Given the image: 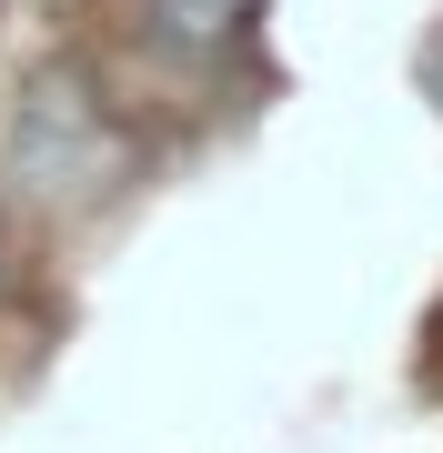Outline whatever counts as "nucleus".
<instances>
[{"instance_id": "nucleus-1", "label": "nucleus", "mask_w": 443, "mask_h": 453, "mask_svg": "<svg viewBox=\"0 0 443 453\" xmlns=\"http://www.w3.org/2000/svg\"><path fill=\"white\" fill-rule=\"evenodd\" d=\"M121 172H132V142L111 131L101 91L71 61L31 71L11 101V181H31L41 202H101Z\"/></svg>"}, {"instance_id": "nucleus-2", "label": "nucleus", "mask_w": 443, "mask_h": 453, "mask_svg": "<svg viewBox=\"0 0 443 453\" xmlns=\"http://www.w3.org/2000/svg\"><path fill=\"white\" fill-rule=\"evenodd\" d=\"M141 20H151V41H162L172 61H222V50L263 20V0H141Z\"/></svg>"}, {"instance_id": "nucleus-3", "label": "nucleus", "mask_w": 443, "mask_h": 453, "mask_svg": "<svg viewBox=\"0 0 443 453\" xmlns=\"http://www.w3.org/2000/svg\"><path fill=\"white\" fill-rule=\"evenodd\" d=\"M433 91H443V50H433Z\"/></svg>"}]
</instances>
